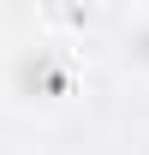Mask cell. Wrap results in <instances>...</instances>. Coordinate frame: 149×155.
Here are the masks:
<instances>
[{
  "mask_svg": "<svg viewBox=\"0 0 149 155\" xmlns=\"http://www.w3.org/2000/svg\"><path fill=\"white\" fill-rule=\"evenodd\" d=\"M12 90H18L24 101H54V96H66V66H54V60L42 54V48H30V54L12 66Z\"/></svg>",
  "mask_w": 149,
  "mask_h": 155,
  "instance_id": "6da1fadb",
  "label": "cell"
},
{
  "mask_svg": "<svg viewBox=\"0 0 149 155\" xmlns=\"http://www.w3.org/2000/svg\"><path fill=\"white\" fill-rule=\"evenodd\" d=\"M119 60H125L131 72L149 78V12H143L137 24H125V36H119Z\"/></svg>",
  "mask_w": 149,
  "mask_h": 155,
  "instance_id": "7a4b0ae2",
  "label": "cell"
},
{
  "mask_svg": "<svg viewBox=\"0 0 149 155\" xmlns=\"http://www.w3.org/2000/svg\"><path fill=\"white\" fill-rule=\"evenodd\" d=\"M48 12L66 18V24H84V18H90V0H48Z\"/></svg>",
  "mask_w": 149,
  "mask_h": 155,
  "instance_id": "3957f363",
  "label": "cell"
}]
</instances>
